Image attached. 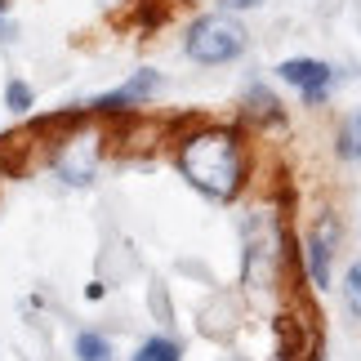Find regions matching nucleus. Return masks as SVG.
I'll list each match as a JSON object with an SVG mask.
<instances>
[{
    "mask_svg": "<svg viewBox=\"0 0 361 361\" xmlns=\"http://www.w3.org/2000/svg\"><path fill=\"white\" fill-rule=\"evenodd\" d=\"M178 170L201 197L232 201L245 183V152L232 130H197L178 143Z\"/></svg>",
    "mask_w": 361,
    "mask_h": 361,
    "instance_id": "f257e3e1",
    "label": "nucleus"
},
{
    "mask_svg": "<svg viewBox=\"0 0 361 361\" xmlns=\"http://www.w3.org/2000/svg\"><path fill=\"white\" fill-rule=\"evenodd\" d=\"M188 59L201 63V67H224L232 59H241L245 49V32L241 23H232L228 13H205L188 27V40H183Z\"/></svg>",
    "mask_w": 361,
    "mask_h": 361,
    "instance_id": "f03ea898",
    "label": "nucleus"
},
{
    "mask_svg": "<svg viewBox=\"0 0 361 361\" xmlns=\"http://www.w3.org/2000/svg\"><path fill=\"white\" fill-rule=\"evenodd\" d=\"M343 241V228L335 214H322L308 228V250H303V263H308L312 286H330V268H335V250Z\"/></svg>",
    "mask_w": 361,
    "mask_h": 361,
    "instance_id": "7ed1b4c3",
    "label": "nucleus"
},
{
    "mask_svg": "<svg viewBox=\"0 0 361 361\" xmlns=\"http://www.w3.org/2000/svg\"><path fill=\"white\" fill-rule=\"evenodd\" d=\"M276 76L286 80V85H295L303 94V103H322L330 85H335V67L322 63V59H286L276 67Z\"/></svg>",
    "mask_w": 361,
    "mask_h": 361,
    "instance_id": "20e7f679",
    "label": "nucleus"
},
{
    "mask_svg": "<svg viewBox=\"0 0 361 361\" xmlns=\"http://www.w3.org/2000/svg\"><path fill=\"white\" fill-rule=\"evenodd\" d=\"M94 165H99V138H90V134L72 138V143L59 152V174H63L72 188L90 183V178H94Z\"/></svg>",
    "mask_w": 361,
    "mask_h": 361,
    "instance_id": "39448f33",
    "label": "nucleus"
},
{
    "mask_svg": "<svg viewBox=\"0 0 361 361\" xmlns=\"http://www.w3.org/2000/svg\"><path fill=\"white\" fill-rule=\"evenodd\" d=\"M157 90H161V76H157V72H134L121 90L103 94V99H94V107H99V112H125V107H138L143 99H152Z\"/></svg>",
    "mask_w": 361,
    "mask_h": 361,
    "instance_id": "423d86ee",
    "label": "nucleus"
},
{
    "mask_svg": "<svg viewBox=\"0 0 361 361\" xmlns=\"http://www.w3.org/2000/svg\"><path fill=\"white\" fill-rule=\"evenodd\" d=\"M339 157L343 161H361V107L343 121V130H339Z\"/></svg>",
    "mask_w": 361,
    "mask_h": 361,
    "instance_id": "0eeeda50",
    "label": "nucleus"
},
{
    "mask_svg": "<svg viewBox=\"0 0 361 361\" xmlns=\"http://www.w3.org/2000/svg\"><path fill=\"white\" fill-rule=\"evenodd\" d=\"M76 361H112V343L85 330V335H76Z\"/></svg>",
    "mask_w": 361,
    "mask_h": 361,
    "instance_id": "6e6552de",
    "label": "nucleus"
},
{
    "mask_svg": "<svg viewBox=\"0 0 361 361\" xmlns=\"http://www.w3.org/2000/svg\"><path fill=\"white\" fill-rule=\"evenodd\" d=\"M178 357H183V348H178L174 339H165V335H161V339H147L130 361H178Z\"/></svg>",
    "mask_w": 361,
    "mask_h": 361,
    "instance_id": "1a4fd4ad",
    "label": "nucleus"
},
{
    "mask_svg": "<svg viewBox=\"0 0 361 361\" xmlns=\"http://www.w3.org/2000/svg\"><path fill=\"white\" fill-rule=\"evenodd\" d=\"M343 303H348V312L361 322V259L343 272Z\"/></svg>",
    "mask_w": 361,
    "mask_h": 361,
    "instance_id": "9d476101",
    "label": "nucleus"
},
{
    "mask_svg": "<svg viewBox=\"0 0 361 361\" xmlns=\"http://www.w3.org/2000/svg\"><path fill=\"white\" fill-rule=\"evenodd\" d=\"M5 103H9V112H27V107H32V90H27L23 80H9Z\"/></svg>",
    "mask_w": 361,
    "mask_h": 361,
    "instance_id": "9b49d317",
    "label": "nucleus"
},
{
    "mask_svg": "<svg viewBox=\"0 0 361 361\" xmlns=\"http://www.w3.org/2000/svg\"><path fill=\"white\" fill-rule=\"evenodd\" d=\"M224 5H228V9H259L263 0H224Z\"/></svg>",
    "mask_w": 361,
    "mask_h": 361,
    "instance_id": "f8f14e48",
    "label": "nucleus"
},
{
    "mask_svg": "<svg viewBox=\"0 0 361 361\" xmlns=\"http://www.w3.org/2000/svg\"><path fill=\"white\" fill-rule=\"evenodd\" d=\"M5 5H9V0H0V13H5Z\"/></svg>",
    "mask_w": 361,
    "mask_h": 361,
    "instance_id": "ddd939ff",
    "label": "nucleus"
}]
</instances>
